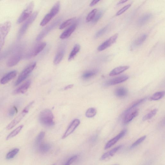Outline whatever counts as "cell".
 <instances>
[{
	"mask_svg": "<svg viewBox=\"0 0 165 165\" xmlns=\"http://www.w3.org/2000/svg\"><path fill=\"white\" fill-rule=\"evenodd\" d=\"M39 120L41 124L46 127H51L55 125L53 114L49 109L44 110L41 112Z\"/></svg>",
	"mask_w": 165,
	"mask_h": 165,
	"instance_id": "1",
	"label": "cell"
},
{
	"mask_svg": "<svg viewBox=\"0 0 165 165\" xmlns=\"http://www.w3.org/2000/svg\"><path fill=\"white\" fill-rule=\"evenodd\" d=\"M34 103V102H31L24 109L19 115L16 117L7 126V129L10 130L14 128L16 126L20 123L21 121L28 113Z\"/></svg>",
	"mask_w": 165,
	"mask_h": 165,
	"instance_id": "2",
	"label": "cell"
},
{
	"mask_svg": "<svg viewBox=\"0 0 165 165\" xmlns=\"http://www.w3.org/2000/svg\"><path fill=\"white\" fill-rule=\"evenodd\" d=\"M11 24L8 21L0 24V51L5 43V38L11 29Z\"/></svg>",
	"mask_w": 165,
	"mask_h": 165,
	"instance_id": "3",
	"label": "cell"
},
{
	"mask_svg": "<svg viewBox=\"0 0 165 165\" xmlns=\"http://www.w3.org/2000/svg\"><path fill=\"white\" fill-rule=\"evenodd\" d=\"M36 65L37 63L35 62L31 63L23 70L16 81L15 83V86H17L21 83L28 77L35 68Z\"/></svg>",
	"mask_w": 165,
	"mask_h": 165,
	"instance_id": "4",
	"label": "cell"
},
{
	"mask_svg": "<svg viewBox=\"0 0 165 165\" xmlns=\"http://www.w3.org/2000/svg\"><path fill=\"white\" fill-rule=\"evenodd\" d=\"M38 13L37 12H35L34 13L30 16L26 21L21 27L20 30H19L18 34V38L19 39H20L23 36L24 34L26 32L28 28L30 25L32 23L36 18Z\"/></svg>",
	"mask_w": 165,
	"mask_h": 165,
	"instance_id": "5",
	"label": "cell"
},
{
	"mask_svg": "<svg viewBox=\"0 0 165 165\" xmlns=\"http://www.w3.org/2000/svg\"><path fill=\"white\" fill-rule=\"evenodd\" d=\"M61 20V19L59 18L57 19L55 21H54L51 24H50L47 27L41 32L37 36L36 38V40L37 41H39L42 40L43 38L46 37L47 34L55 28L58 25L60 21Z\"/></svg>",
	"mask_w": 165,
	"mask_h": 165,
	"instance_id": "6",
	"label": "cell"
},
{
	"mask_svg": "<svg viewBox=\"0 0 165 165\" xmlns=\"http://www.w3.org/2000/svg\"><path fill=\"white\" fill-rule=\"evenodd\" d=\"M34 4L33 2H31L28 5L27 8L25 9L18 18L17 20V23L20 24L23 23V21L26 20L30 17V16L34 8Z\"/></svg>",
	"mask_w": 165,
	"mask_h": 165,
	"instance_id": "7",
	"label": "cell"
},
{
	"mask_svg": "<svg viewBox=\"0 0 165 165\" xmlns=\"http://www.w3.org/2000/svg\"><path fill=\"white\" fill-rule=\"evenodd\" d=\"M21 51L18 49L8 60L7 64L8 67H12L17 65L20 61L22 57Z\"/></svg>",
	"mask_w": 165,
	"mask_h": 165,
	"instance_id": "8",
	"label": "cell"
},
{
	"mask_svg": "<svg viewBox=\"0 0 165 165\" xmlns=\"http://www.w3.org/2000/svg\"><path fill=\"white\" fill-rule=\"evenodd\" d=\"M47 45L45 42L41 43L34 47L27 54L26 58L30 59L33 57L37 56L45 48Z\"/></svg>",
	"mask_w": 165,
	"mask_h": 165,
	"instance_id": "9",
	"label": "cell"
},
{
	"mask_svg": "<svg viewBox=\"0 0 165 165\" xmlns=\"http://www.w3.org/2000/svg\"><path fill=\"white\" fill-rule=\"evenodd\" d=\"M118 34H116L103 43L102 44L98 47L97 49L99 51H102L108 48L109 47L111 46L112 44L115 43L116 41L117 37H118Z\"/></svg>",
	"mask_w": 165,
	"mask_h": 165,
	"instance_id": "10",
	"label": "cell"
},
{
	"mask_svg": "<svg viewBox=\"0 0 165 165\" xmlns=\"http://www.w3.org/2000/svg\"><path fill=\"white\" fill-rule=\"evenodd\" d=\"M127 132L126 129H124L119 134L117 135L115 138L110 140L107 142L106 144L104 149H107L111 147L114 145L118 142L119 140L124 136Z\"/></svg>",
	"mask_w": 165,
	"mask_h": 165,
	"instance_id": "11",
	"label": "cell"
},
{
	"mask_svg": "<svg viewBox=\"0 0 165 165\" xmlns=\"http://www.w3.org/2000/svg\"><path fill=\"white\" fill-rule=\"evenodd\" d=\"M80 121L78 119H75L73 121L66 130L64 135H63L62 139H65L71 135L80 125Z\"/></svg>",
	"mask_w": 165,
	"mask_h": 165,
	"instance_id": "12",
	"label": "cell"
},
{
	"mask_svg": "<svg viewBox=\"0 0 165 165\" xmlns=\"http://www.w3.org/2000/svg\"><path fill=\"white\" fill-rule=\"evenodd\" d=\"M138 109H135L132 110L125 114L123 120V123L125 124H127L138 115Z\"/></svg>",
	"mask_w": 165,
	"mask_h": 165,
	"instance_id": "13",
	"label": "cell"
},
{
	"mask_svg": "<svg viewBox=\"0 0 165 165\" xmlns=\"http://www.w3.org/2000/svg\"><path fill=\"white\" fill-rule=\"evenodd\" d=\"M31 84V81L30 80H28L15 90L13 93L15 94H18L26 93L30 87Z\"/></svg>",
	"mask_w": 165,
	"mask_h": 165,
	"instance_id": "14",
	"label": "cell"
},
{
	"mask_svg": "<svg viewBox=\"0 0 165 165\" xmlns=\"http://www.w3.org/2000/svg\"><path fill=\"white\" fill-rule=\"evenodd\" d=\"M17 75L16 71H14L9 72L1 79L0 82L2 84H6L14 79Z\"/></svg>",
	"mask_w": 165,
	"mask_h": 165,
	"instance_id": "15",
	"label": "cell"
},
{
	"mask_svg": "<svg viewBox=\"0 0 165 165\" xmlns=\"http://www.w3.org/2000/svg\"><path fill=\"white\" fill-rule=\"evenodd\" d=\"M128 78L129 77L128 76H120V77L113 78L108 81L106 84L108 85H112L119 84L126 81Z\"/></svg>",
	"mask_w": 165,
	"mask_h": 165,
	"instance_id": "16",
	"label": "cell"
},
{
	"mask_svg": "<svg viewBox=\"0 0 165 165\" xmlns=\"http://www.w3.org/2000/svg\"><path fill=\"white\" fill-rule=\"evenodd\" d=\"M77 25L76 24H73L69 27L68 29L60 35V39H67L70 36L72 33L74 32L77 27Z\"/></svg>",
	"mask_w": 165,
	"mask_h": 165,
	"instance_id": "17",
	"label": "cell"
},
{
	"mask_svg": "<svg viewBox=\"0 0 165 165\" xmlns=\"http://www.w3.org/2000/svg\"><path fill=\"white\" fill-rule=\"evenodd\" d=\"M61 47L59 49V51L56 54L54 59V64L56 65L59 64L61 62L64 57L65 52V47L64 46Z\"/></svg>",
	"mask_w": 165,
	"mask_h": 165,
	"instance_id": "18",
	"label": "cell"
},
{
	"mask_svg": "<svg viewBox=\"0 0 165 165\" xmlns=\"http://www.w3.org/2000/svg\"><path fill=\"white\" fill-rule=\"evenodd\" d=\"M122 147V145H120L112 149L111 150L107 152L101 156L100 158V160H103L110 157L113 156Z\"/></svg>",
	"mask_w": 165,
	"mask_h": 165,
	"instance_id": "19",
	"label": "cell"
},
{
	"mask_svg": "<svg viewBox=\"0 0 165 165\" xmlns=\"http://www.w3.org/2000/svg\"><path fill=\"white\" fill-rule=\"evenodd\" d=\"M129 68L128 66H120L114 68L109 73L110 76H115L122 73L127 70Z\"/></svg>",
	"mask_w": 165,
	"mask_h": 165,
	"instance_id": "20",
	"label": "cell"
},
{
	"mask_svg": "<svg viewBox=\"0 0 165 165\" xmlns=\"http://www.w3.org/2000/svg\"><path fill=\"white\" fill-rule=\"evenodd\" d=\"M128 94V91L123 87H119L116 89L115 91L116 96L120 98L125 97Z\"/></svg>",
	"mask_w": 165,
	"mask_h": 165,
	"instance_id": "21",
	"label": "cell"
},
{
	"mask_svg": "<svg viewBox=\"0 0 165 165\" xmlns=\"http://www.w3.org/2000/svg\"><path fill=\"white\" fill-rule=\"evenodd\" d=\"M152 17L151 13L145 14L139 18L138 21V24L139 26H142L150 20Z\"/></svg>",
	"mask_w": 165,
	"mask_h": 165,
	"instance_id": "22",
	"label": "cell"
},
{
	"mask_svg": "<svg viewBox=\"0 0 165 165\" xmlns=\"http://www.w3.org/2000/svg\"><path fill=\"white\" fill-rule=\"evenodd\" d=\"M81 48L79 44H77L74 46L68 58V60L71 61L73 59H74L75 57L77 54L79 52Z\"/></svg>",
	"mask_w": 165,
	"mask_h": 165,
	"instance_id": "23",
	"label": "cell"
},
{
	"mask_svg": "<svg viewBox=\"0 0 165 165\" xmlns=\"http://www.w3.org/2000/svg\"><path fill=\"white\" fill-rule=\"evenodd\" d=\"M51 148V146L49 144L47 143H42L39 146V148L41 153L45 154L49 151Z\"/></svg>",
	"mask_w": 165,
	"mask_h": 165,
	"instance_id": "24",
	"label": "cell"
},
{
	"mask_svg": "<svg viewBox=\"0 0 165 165\" xmlns=\"http://www.w3.org/2000/svg\"><path fill=\"white\" fill-rule=\"evenodd\" d=\"M23 127V125H21L18 127L17 128L15 129L13 131H12L7 136V138H6V140H9L14 137L15 136L17 135L21 131Z\"/></svg>",
	"mask_w": 165,
	"mask_h": 165,
	"instance_id": "25",
	"label": "cell"
},
{
	"mask_svg": "<svg viewBox=\"0 0 165 165\" xmlns=\"http://www.w3.org/2000/svg\"><path fill=\"white\" fill-rule=\"evenodd\" d=\"M146 100L147 98H145L135 102L132 105H131L128 108V109H127L125 111L124 114L129 112L130 111L133 110L136 107L139 106L140 105V104H142L143 103H144Z\"/></svg>",
	"mask_w": 165,
	"mask_h": 165,
	"instance_id": "26",
	"label": "cell"
},
{
	"mask_svg": "<svg viewBox=\"0 0 165 165\" xmlns=\"http://www.w3.org/2000/svg\"><path fill=\"white\" fill-rule=\"evenodd\" d=\"M60 2L59 1L56 2L54 5L53 6V7L49 13L53 18L58 13L60 10Z\"/></svg>",
	"mask_w": 165,
	"mask_h": 165,
	"instance_id": "27",
	"label": "cell"
},
{
	"mask_svg": "<svg viewBox=\"0 0 165 165\" xmlns=\"http://www.w3.org/2000/svg\"><path fill=\"white\" fill-rule=\"evenodd\" d=\"M96 70L88 71L85 72L82 75V78L84 79H87L90 78L96 75L97 73Z\"/></svg>",
	"mask_w": 165,
	"mask_h": 165,
	"instance_id": "28",
	"label": "cell"
},
{
	"mask_svg": "<svg viewBox=\"0 0 165 165\" xmlns=\"http://www.w3.org/2000/svg\"><path fill=\"white\" fill-rule=\"evenodd\" d=\"M147 37V36L146 34H145L142 35L135 41L134 46L137 47L141 45L146 39Z\"/></svg>",
	"mask_w": 165,
	"mask_h": 165,
	"instance_id": "29",
	"label": "cell"
},
{
	"mask_svg": "<svg viewBox=\"0 0 165 165\" xmlns=\"http://www.w3.org/2000/svg\"><path fill=\"white\" fill-rule=\"evenodd\" d=\"M20 151L18 148H15L9 152L6 155V158L8 160H10L14 158Z\"/></svg>",
	"mask_w": 165,
	"mask_h": 165,
	"instance_id": "30",
	"label": "cell"
},
{
	"mask_svg": "<svg viewBox=\"0 0 165 165\" xmlns=\"http://www.w3.org/2000/svg\"><path fill=\"white\" fill-rule=\"evenodd\" d=\"M75 18H73L69 19L62 23L59 27L60 30H63L64 28L69 26L75 21Z\"/></svg>",
	"mask_w": 165,
	"mask_h": 165,
	"instance_id": "31",
	"label": "cell"
},
{
	"mask_svg": "<svg viewBox=\"0 0 165 165\" xmlns=\"http://www.w3.org/2000/svg\"><path fill=\"white\" fill-rule=\"evenodd\" d=\"M45 136V133L41 132L37 136L35 140V145L36 146H39L42 143V142Z\"/></svg>",
	"mask_w": 165,
	"mask_h": 165,
	"instance_id": "32",
	"label": "cell"
},
{
	"mask_svg": "<svg viewBox=\"0 0 165 165\" xmlns=\"http://www.w3.org/2000/svg\"><path fill=\"white\" fill-rule=\"evenodd\" d=\"M164 91L157 92L152 96L151 97V99L154 101L160 100L164 97Z\"/></svg>",
	"mask_w": 165,
	"mask_h": 165,
	"instance_id": "33",
	"label": "cell"
},
{
	"mask_svg": "<svg viewBox=\"0 0 165 165\" xmlns=\"http://www.w3.org/2000/svg\"><path fill=\"white\" fill-rule=\"evenodd\" d=\"M97 110L94 108L92 107L89 109L85 113V116L88 118H92L96 115Z\"/></svg>",
	"mask_w": 165,
	"mask_h": 165,
	"instance_id": "34",
	"label": "cell"
},
{
	"mask_svg": "<svg viewBox=\"0 0 165 165\" xmlns=\"http://www.w3.org/2000/svg\"><path fill=\"white\" fill-rule=\"evenodd\" d=\"M53 17L49 13L47 14L44 17L43 20L41 21L40 23V25L41 26H45L51 20Z\"/></svg>",
	"mask_w": 165,
	"mask_h": 165,
	"instance_id": "35",
	"label": "cell"
},
{
	"mask_svg": "<svg viewBox=\"0 0 165 165\" xmlns=\"http://www.w3.org/2000/svg\"><path fill=\"white\" fill-rule=\"evenodd\" d=\"M97 12V9H94L92 10L87 16L86 21L87 23H89L91 21H92L96 15Z\"/></svg>",
	"mask_w": 165,
	"mask_h": 165,
	"instance_id": "36",
	"label": "cell"
},
{
	"mask_svg": "<svg viewBox=\"0 0 165 165\" xmlns=\"http://www.w3.org/2000/svg\"><path fill=\"white\" fill-rule=\"evenodd\" d=\"M157 111V109H155L151 111L149 113H148L143 118V120L146 121L151 119L156 115Z\"/></svg>",
	"mask_w": 165,
	"mask_h": 165,
	"instance_id": "37",
	"label": "cell"
},
{
	"mask_svg": "<svg viewBox=\"0 0 165 165\" xmlns=\"http://www.w3.org/2000/svg\"><path fill=\"white\" fill-rule=\"evenodd\" d=\"M146 138V136H144L138 139V140H136L134 143L132 144L130 147V148L132 149L137 146L141 143L143 141H144Z\"/></svg>",
	"mask_w": 165,
	"mask_h": 165,
	"instance_id": "38",
	"label": "cell"
},
{
	"mask_svg": "<svg viewBox=\"0 0 165 165\" xmlns=\"http://www.w3.org/2000/svg\"><path fill=\"white\" fill-rule=\"evenodd\" d=\"M103 13L102 11H100L96 13L95 16L92 20V23H96L99 21L102 16Z\"/></svg>",
	"mask_w": 165,
	"mask_h": 165,
	"instance_id": "39",
	"label": "cell"
},
{
	"mask_svg": "<svg viewBox=\"0 0 165 165\" xmlns=\"http://www.w3.org/2000/svg\"><path fill=\"white\" fill-rule=\"evenodd\" d=\"M107 29V27L106 26L98 31L96 34H95V37L97 38L102 36L105 33Z\"/></svg>",
	"mask_w": 165,
	"mask_h": 165,
	"instance_id": "40",
	"label": "cell"
},
{
	"mask_svg": "<svg viewBox=\"0 0 165 165\" xmlns=\"http://www.w3.org/2000/svg\"><path fill=\"white\" fill-rule=\"evenodd\" d=\"M131 5L130 4L125 6L124 7L120 9L119 11L117 12L116 15L118 16L122 14L124 12L127 10L131 7Z\"/></svg>",
	"mask_w": 165,
	"mask_h": 165,
	"instance_id": "41",
	"label": "cell"
},
{
	"mask_svg": "<svg viewBox=\"0 0 165 165\" xmlns=\"http://www.w3.org/2000/svg\"><path fill=\"white\" fill-rule=\"evenodd\" d=\"M18 112L17 108L16 106H14L9 110L8 114L9 116L12 117L14 116Z\"/></svg>",
	"mask_w": 165,
	"mask_h": 165,
	"instance_id": "42",
	"label": "cell"
},
{
	"mask_svg": "<svg viewBox=\"0 0 165 165\" xmlns=\"http://www.w3.org/2000/svg\"><path fill=\"white\" fill-rule=\"evenodd\" d=\"M78 158L77 155H75L74 156L71 157L68 160L66 161V162L64 165H70L77 160Z\"/></svg>",
	"mask_w": 165,
	"mask_h": 165,
	"instance_id": "43",
	"label": "cell"
},
{
	"mask_svg": "<svg viewBox=\"0 0 165 165\" xmlns=\"http://www.w3.org/2000/svg\"><path fill=\"white\" fill-rule=\"evenodd\" d=\"M100 1H99V0H98H98H95V1H92L90 3V6H91V7H92V6H93L97 4V3Z\"/></svg>",
	"mask_w": 165,
	"mask_h": 165,
	"instance_id": "44",
	"label": "cell"
},
{
	"mask_svg": "<svg viewBox=\"0 0 165 165\" xmlns=\"http://www.w3.org/2000/svg\"><path fill=\"white\" fill-rule=\"evenodd\" d=\"M73 85H68V86H66L64 88V90H66L70 89H71L73 87Z\"/></svg>",
	"mask_w": 165,
	"mask_h": 165,
	"instance_id": "45",
	"label": "cell"
},
{
	"mask_svg": "<svg viewBox=\"0 0 165 165\" xmlns=\"http://www.w3.org/2000/svg\"><path fill=\"white\" fill-rule=\"evenodd\" d=\"M127 1H125V0H124V1H120L119 2H118V4H124V3H125Z\"/></svg>",
	"mask_w": 165,
	"mask_h": 165,
	"instance_id": "46",
	"label": "cell"
},
{
	"mask_svg": "<svg viewBox=\"0 0 165 165\" xmlns=\"http://www.w3.org/2000/svg\"><path fill=\"white\" fill-rule=\"evenodd\" d=\"M118 165L116 164V165Z\"/></svg>",
	"mask_w": 165,
	"mask_h": 165,
	"instance_id": "47",
	"label": "cell"
},
{
	"mask_svg": "<svg viewBox=\"0 0 165 165\" xmlns=\"http://www.w3.org/2000/svg\"><path fill=\"white\" fill-rule=\"evenodd\" d=\"M53 165H55V164H53Z\"/></svg>",
	"mask_w": 165,
	"mask_h": 165,
	"instance_id": "48",
	"label": "cell"
}]
</instances>
